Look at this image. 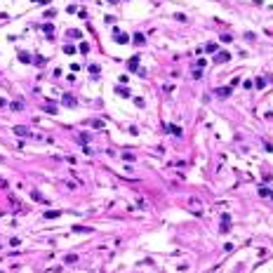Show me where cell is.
<instances>
[{
	"label": "cell",
	"instance_id": "obj_1",
	"mask_svg": "<svg viewBox=\"0 0 273 273\" xmlns=\"http://www.w3.org/2000/svg\"><path fill=\"white\" fill-rule=\"evenodd\" d=\"M231 59V54L228 52H221V54H217V59H214V61H217V64H224V61H228Z\"/></svg>",
	"mask_w": 273,
	"mask_h": 273
},
{
	"label": "cell",
	"instance_id": "obj_2",
	"mask_svg": "<svg viewBox=\"0 0 273 273\" xmlns=\"http://www.w3.org/2000/svg\"><path fill=\"white\" fill-rule=\"evenodd\" d=\"M115 40H118V43H123V45H125V43H127V35H125L123 31H118V28H115Z\"/></svg>",
	"mask_w": 273,
	"mask_h": 273
},
{
	"label": "cell",
	"instance_id": "obj_3",
	"mask_svg": "<svg viewBox=\"0 0 273 273\" xmlns=\"http://www.w3.org/2000/svg\"><path fill=\"white\" fill-rule=\"evenodd\" d=\"M127 66H129V71H137V68H139V57H132Z\"/></svg>",
	"mask_w": 273,
	"mask_h": 273
},
{
	"label": "cell",
	"instance_id": "obj_4",
	"mask_svg": "<svg viewBox=\"0 0 273 273\" xmlns=\"http://www.w3.org/2000/svg\"><path fill=\"white\" fill-rule=\"evenodd\" d=\"M214 94H219V96H228V94H231V87H219V90L214 92Z\"/></svg>",
	"mask_w": 273,
	"mask_h": 273
},
{
	"label": "cell",
	"instance_id": "obj_5",
	"mask_svg": "<svg viewBox=\"0 0 273 273\" xmlns=\"http://www.w3.org/2000/svg\"><path fill=\"white\" fill-rule=\"evenodd\" d=\"M134 43H137V45H144V33H134Z\"/></svg>",
	"mask_w": 273,
	"mask_h": 273
},
{
	"label": "cell",
	"instance_id": "obj_6",
	"mask_svg": "<svg viewBox=\"0 0 273 273\" xmlns=\"http://www.w3.org/2000/svg\"><path fill=\"white\" fill-rule=\"evenodd\" d=\"M170 132L174 134V137H181V129H179L177 125H170Z\"/></svg>",
	"mask_w": 273,
	"mask_h": 273
},
{
	"label": "cell",
	"instance_id": "obj_7",
	"mask_svg": "<svg viewBox=\"0 0 273 273\" xmlns=\"http://www.w3.org/2000/svg\"><path fill=\"white\" fill-rule=\"evenodd\" d=\"M61 212H57V209H49V212H45V217H47V219H54V217H59Z\"/></svg>",
	"mask_w": 273,
	"mask_h": 273
},
{
	"label": "cell",
	"instance_id": "obj_8",
	"mask_svg": "<svg viewBox=\"0 0 273 273\" xmlns=\"http://www.w3.org/2000/svg\"><path fill=\"white\" fill-rule=\"evenodd\" d=\"M205 49H207V52H217V49H219V45H217V43H209Z\"/></svg>",
	"mask_w": 273,
	"mask_h": 273
},
{
	"label": "cell",
	"instance_id": "obj_9",
	"mask_svg": "<svg viewBox=\"0 0 273 273\" xmlns=\"http://www.w3.org/2000/svg\"><path fill=\"white\" fill-rule=\"evenodd\" d=\"M19 59H21V61H24V64H28V59H31V54H26V52H21V54H19Z\"/></svg>",
	"mask_w": 273,
	"mask_h": 273
},
{
	"label": "cell",
	"instance_id": "obj_10",
	"mask_svg": "<svg viewBox=\"0 0 273 273\" xmlns=\"http://www.w3.org/2000/svg\"><path fill=\"white\" fill-rule=\"evenodd\" d=\"M64 104H66V106H75V101H73V96H64Z\"/></svg>",
	"mask_w": 273,
	"mask_h": 273
},
{
	"label": "cell",
	"instance_id": "obj_11",
	"mask_svg": "<svg viewBox=\"0 0 273 273\" xmlns=\"http://www.w3.org/2000/svg\"><path fill=\"white\" fill-rule=\"evenodd\" d=\"M257 87H266V78H259V80H257Z\"/></svg>",
	"mask_w": 273,
	"mask_h": 273
}]
</instances>
